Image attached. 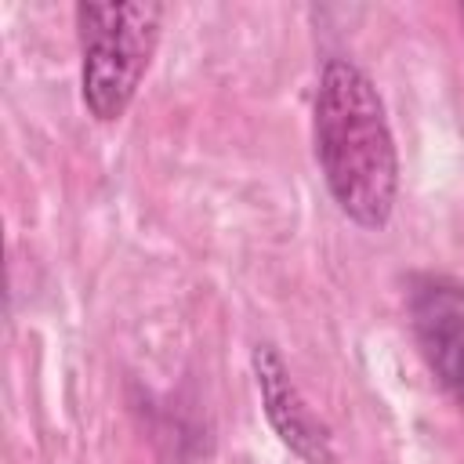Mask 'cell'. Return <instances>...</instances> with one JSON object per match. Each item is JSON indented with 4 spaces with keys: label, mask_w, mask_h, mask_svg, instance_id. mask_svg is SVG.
<instances>
[{
    "label": "cell",
    "mask_w": 464,
    "mask_h": 464,
    "mask_svg": "<svg viewBox=\"0 0 464 464\" xmlns=\"http://www.w3.org/2000/svg\"><path fill=\"white\" fill-rule=\"evenodd\" d=\"M163 14L167 7L156 0L76 4L80 94L98 123H112L130 109L152 65Z\"/></svg>",
    "instance_id": "cell-2"
},
{
    "label": "cell",
    "mask_w": 464,
    "mask_h": 464,
    "mask_svg": "<svg viewBox=\"0 0 464 464\" xmlns=\"http://www.w3.org/2000/svg\"><path fill=\"white\" fill-rule=\"evenodd\" d=\"M312 141L341 214L362 228H384L399 196V152L373 80L348 58H326L319 69Z\"/></svg>",
    "instance_id": "cell-1"
},
{
    "label": "cell",
    "mask_w": 464,
    "mask_h": 464,
    "mask_svg": "<svg viewBox=\"0 0 464 464\" xmlns=\"http://www.w3.org/2000/svg\"><path fill=\"white\" fill-rule=\"evenodd\" d=\"M406 308L424 366L464 410V283L431 272L413 276Z\"/></svg>",
    "instance_id": "cell-3"
},
{
    "label": "cell",
    "mask_w": 464,
    "mask_h": 464,
    "mask_svg": "<svg viewBox=\"0 0 464 464\" xmlns=\"http://www.w3.org/2000/svg\"><path fill=\"white\" fill-rule=\"evenodd\" d=\"M250 366H254L265 417H268L272 431L279 435V442L286 450H294L304 464H337L330 428L301 399V392L290 381V370H286L283 355L276 352V344H257L250 352Z\"/></svg>",
    "instance_id": "cell-4"
},
{
    "label": "cell",
    "mask_w": 464,
    "mask_h": 464,
    "mask_svg": "<svg viewBox=\"0 0 464 464\" xmlns=\"http://www.w3.org/2000/svg\"><path fill=\"white\" fill-rule=\"evenodd\" d=\"M460 11H464V7H460Z\"/></svg>",
    "instance_id": "cell-5"
}]
</instances>
